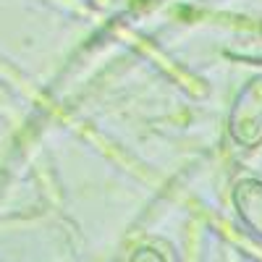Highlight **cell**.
I'll return each mask as SVG.
<instances>
[{"label":"cell","mask_w":262,"mask_h":262,"mask_svg":"<svg viewBox=\"0 0 262 262\" xmlns=\"http://www.w3.org/2000/svg\"><path fill=\"white\" fill-rule=\"evenodd\" d=\"M228 131L247 149L262 142V74L242 86L228 116Z\"/></svg>","instance_id":"cell-1"},{"label":"cell","mask_w":262,"mask_h":262,"mask_svg":"<svg viewBox=\"0 0 262 262\" xmlns=\"http://www.w3.org/2000/svg\"><path fill=\"white\" fill-rule=\"evenodd\" d=\"M233 202L242 221L262 238V181L244 179L233 189Z\"/></svg>","instance_id":"cell-2"},{"label":"cell","mask_w":262,"mask_h":262,"mask_svg":"<svg viewBox=\"0 0 262 262\" xmlns=\"http://www.w3.org/2000/svg\"><path fill=\"white\" fill-rule=\"evenodd\" d=\"M128 262H165V257L152 247H142V249H137L134 254H131Z\"/></svg>","instance_id":"cell-3"}]
</instances>
